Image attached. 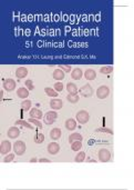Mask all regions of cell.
<instances>
[{
  "instance_id": "6da1fadb",
  "label": "cell",
  "mask_w": 134,
  "mask_h": 190,
  "mask_svg": "<svg viewBox=\"0 0 134 190\" xmlns=\"http://www.w3.org/2000/svg\"><path fill=\"white\" fill-rule=\"evenodd\" d=\"M89 119H90V115H89V112L87 110H80L77 113V121H78L79 124H81V125L87 124Z\"/></svg>"
},
{
  "instance_id": "7a4b0ae2",
  "label": "cell",
  "mask_w": 134,
  "mask_h": 190,
  "mask_svg": "<svg viewBox=\"0 0 134 190\" xmlns=\"http://www.w3.org/2000/svg\"><path fill=\"white\" fill-rule=\"evenodd\" d=\"M97 157L101 162H107L111 160V152L107 149H100L97 152Z\"/></svg>"
},
{
  "instance_id": "3957f363",
  "label": "cell",
  "mask_w": 134,
  "mask_h": 190,
  "mask_svg": "<svg viewBox=\"0 0 134 190\" xmlns=\"http://www.w3.org/2000/svg\"><path fill=\"white\" fill-rule=\"evenodd\" d=\"M14 153L18 155V156H22L23 153L26 152V144L23 141H16L14 144Z\"/></svg>"
},
{
  "instance_id": "277c9868",
  "label": "cell",
  "mask_w": 134,
  "mask_h": 190,
  "mask_svg": "<svg viewBox=\"0 0 134 190\" xmlns=\"http://www.w3.org/2000/svg\"><path fill=\"white\" fill-rule=\"evenodd\" d=\"M57 118H58V113H57L56 110H53V111L47 112L43 119H44V122H46L47 125H52L57 120Z\"/></svg>"
},
{
  "instance_id": "5b68a950",
  "label": "cell",
  "mask_w": 134,
  "mask_h": 190,
  "mask_svg": "<svg viewBox=\"0 0 134 190\" xmlns=\"http://www.w3.org/2000/svg\"><path fill=\"white\" fill-rule=\"evenodd\" d=\"M110 95V89L109 87H106V86H101V87H99L97 90V97L99 99H105L107 98V96Z\"/></svg>"
},
{
  "instance_id": "8992f818",
  "label": "cell",
  "mask_w": 134,
  "mask_h": 190,
  "mask_svg": "<svg viewBox=\"0 0 134 190\" xmlns=\"http://www.w3.org/2000/svg\"><path fill=\"white\" fill-rule=\"evenodd\" d=\"M80 93H81V96H83L84 98H90L92 97L93 95V89L91 87V85H84L83 87H81L80 88Z\"/></svg>"
},
{
  "instance_id": "52a82bcc",
  "label": "cell",
  "mask_w": 134,
  "mask_h": 190,
  "mask_svg": "<svg viewBox=\"0 0 134 190\" xmlns=\"http://www.w3.org/2000/svg\"><path fill=\"white\" fill-rule=\"evenodd\" d=\"M10 150H11V144H10V141L8 140H5V141H2L1 144H0V153L1 155H8L10 152Z\"/></svg>"
},
{
  "instance_id": "ba28073f",
  "label": "cell",
  "mask_w": 134,
  "mask_h": 190,
  "mask_svg": "<svg viewBox=\"0 0 134 190\" xmlns=\"http://www.w3.org/2000/svg\"><path fill=\"white\" fill-rule=\"evenodd\" d=\"M16 86H17V84L14 79H6L4 81V89L6 91H12V90H14Z\"/></svg>"
},
{
  "instance_id": "9c48e42d",
  "label": "cell",
  "mask_w": 134,
  "mask_h": 190,
  "mask_svg": "<svg viewBox=\"0 0 134 190\" xmlns=\"http://www.w3.org/2000/svg\"><path fill=\"white\" fill-rule=\"evenodd\" d=\"M47 149H48V152L50 153V155L54 156V155H57V153L59 152V150H60V146H59V144H57V142L53 141V142H50V144H48Z\"/></svg>"
},
{
  "instance_id": "30bf717a",
  "label": "cell",
  "mask_w": 134,
  "mask_h": 190,
  "mask_svg": "<svg viewBox=\"0 0 134 190\" xmlns=\"http://www.w3.org/2000/svg\"><path fill=\"white\" fill-rule=\"evenodd\" d=\"M7 134H8V137H9L10 139H16V138H18L19 134H20V130L17 127H10Z\"/></svg>"
},
{
  "instance_id": "8fae6325",
  "label": "cell",
  "mask_w": 134,
  "mask_h": 190,
  "mask_svg": "<svg viewBox=\"0 0 134 190\" xmlns=\"http://www.w3.org/2000/svg\"><path fill=\"white\" fill-rule=\"evenodd\" d=\"M16 77L19 79H22V78H26L27 77V74H28V69L26 68V67H19L18 69L16 70Z\"/></svg>"
},
{
  "instance_id": "7c38bea8",
  "label": "cell",
  "mask_w": 134,
  "mask_h": 190,
  "mask_svg": "<svg viewBox=\"0 0 134 190\" xmlns=\"http://www.w3.org/2000/svg\"><path fill=\"white\" fill-rule=\"evenodd\" d=\"M63 106V102L61 99H52L50 101V107L53 110H60Z\"/></svg>"
},
{
  "instance_id": "4fadbf2b",
  "label": "cell",
  "mask_w": 134,
  "mask_h": 190,
  "mask_svg": "<svg viewBox=\"0 0 134 190\" xmlns=\"http://www.w3.org/2000/svg\"><path fill=\"white\" fill-rule=\"evenodd\" d=\"M82 76H83V72H82V70L80 69V68H75V69L71 70V77H72V79H74V80L82 79Z\"/></svg>"
},
{
  "instance_id": "5bb4252c",
  "label": "cell",
  "mask_w": 134,
  "mask_h": 190,
  "mask_svg": "<svg viewBox=\"0 0 134 190\" xmlns=\"http://www.w3.org/2000/svg\"><path fill=\"white\" fill-rule=\"evenodd\" d=\"M61 134H62V132H61L60 128H53L50 131V138L52 140H58L60 139Z\"/></svg>"
},
{
  "instance_id": "9a60e30c",
  "label": "cell",
  "mask_w": 134,
  "mask_h": 190,
  "mask_svg": "<svg viewBox=\"0 0 134 190\" xmlns=\"http://www.w3.org/2000/svg\"><path fill=\"white\" fill-rule=\"evenodd\" d=\"M64 126L69 131H73V130H75V128H77V121L74 120V119H72V118H70V119H68V120L65 121Z\"/></svg>"
},
{
  "instance_id": "2e32d148",
  "label": "cell",
  "mask_w": 134,
  "mask_h": 190,
  "mask_svg": "<svg viewBox=\"0 0 134 190\" xmlns=\"http://www.w3.org/2000/svg\"><path fill=\"white\" fill-rule=\"evenodd\" d=\"M42 111L38 108H32L30 109V118H34V119H41Z\"/></svg>"
},
{
  "instance_id": "e0dca14e",
  "label": "cell",
  "mask_w": 134,
  "mask_h": 190,
  "mask_svg": "<svg viewBox=\"0 0 134 190\" xmlns=\"http://www.w3.org/2000/svg\"><path fill=\"white\" fill-rule=\"evenodd\" d=\"M17 96H18L19 98H21V99H26V98H28L29 96V90L27 88H24V87L19 88L18 90H17Z\"/></svg>"
},
{
  "instance_id": "ac0fdd59",
  "label": "cell",
  "mask_w": 134,
  "mask_h": 190,
  "mask_svg": "<svg viewBox=\"0 0 134 190\" xmlns=\"http://www.w3.org/2000/svg\"><path fill=\"white\" fill-rule=\"evenodd\" d=\"M84 77L88 80H94V79L97 78V72L93 69H88L85 70V72H84Z\"/></svg>"
},
{
  "instance_id": "d6986e66",
  "label": "cell",
  "mask_w": 134,
  "mask_h": 190,
  "mask_svg": "<svg viewBox=\"0 0 134 190\" xmlns=\"http://www.w3.org/2000/svg\"><path fill=\"white\" fill-rule=\"evenodd\" d=\"M52 77L56 80H62V79H64V72L61 69H54L53 74H52Z\"/></svg>"
},
{
  "instance_id": "ffe728a7",
  "label": "cell",
  "mask_w": 134,
  "mask_h": 190,
  "mask_svg": "<svg viewBox=\"0 0 134 190\" xmlns=\"http://www.w3.org/2000/svg\"><path fill=\"white\" fill-rule=\"evenodd\" d=\"M67 100L71 103H77L80 100V97L78 96V93H69L67 96Z\"/></svg>"
},
{
  "instance_id": "44dd1931",
  "label": "cell",
  "mask_w": 134,
  "mask_h": 190,
  "mask_svg": "<svg viewBox=\"0 0 134 190\" xmlns=\"http://www.w3.org/2000/svg\"><path fill=\"white\" fill-rule=\"evenodd\" d=\"M31 105H32V102L28 100V99H26V100H23L21 102V109H22L23 111H30V109H31Z\"/></svg>"
},
{
  "instance_id": "7402d4cb",
  "label": "cell",
  "mask_w": 134,
  "mask_h": 190,
  "mask_svg": "<svg viewBox=\"0 0 134 190\" xmlns=\"http://www.w3.org/2000/svg\"><path fill=\"white\" fill-rule=\"evenodd\" d=\"M81 141L82 140V136L80 134H77V132H73V134H71L69 136V142L70 144H72V142H74V141Z\"/></svg>"
},
{
  "instance_id": "603a6c76",
  "label": "cell",
  "mask_w": 134,
  "mask_h": 190,
  "mask_svg": "<svg viewBox=\"0 0 134 190\" xmlns=\"http://www.w3.org/2000/svg\"><path fill=\"white\" fill-rule=\"evenodd\" d=\"M67 90H68L69 93H78L77 85H74L73 82H68V85H67Z\"/></svg>"
},
{
  "instance_id": "cb8c5ba5",
  "label": "cell",
  "mask_w": 134,
  "mask_h": 190,
  "mask_svg": "<svg viewBox=\"0 0 134 190\" xmlns=\"http://www.w3.org/2000/svg\"><path fill=\"white\" fill-rule=\"evenodd\" d=\"M14 124H16V125H19V126H22V127H26V128H28V129H32V125H31L29 121H26V120H23V119L17 120Z\"/></svg>"
},
{
  "instance_id": "d4e9b609",
  "label": "cell",
  "mask_w": 134,
  "mask_h": 190,
  "mask_svg": "<svg viewBox=\"0 0 134 190\" xmlns=\"http://www.w3.org/2000/svg\"><path fill=\"white\" fill-rule=\"evenodd\" d=\"M82 148V142L79 140V141H74L71 144V149L73 150V151H79L80 149Z\"/></svg>"
},
{
  "instance_id": "484cf974",
  "label": "cell",
  "mask_w": 134,
  "mask_h": 190,
  "mask_svg": "<svg viewBox=\"0 0 134 190\" xmlns=\"http://www.w3.org/2000/svg\"><path fill=\"white\" fill-rule=\"evenodd\" d=\"M84 160H85V152H83V151H80L75 156V158H74V161L75 162H82Z\"/></svg>"
},
{
  "instance_id": "4316f807",
  "label": "cell",
  "mask_w": 134,
  "mask_h": 190,
  "mask_svg": "<svg viewBox=\"0 0 134 190\" xmlns=\"http://www.w3.org/2000/svg\"><path fill=\"white\" fill-rule=\"evenodd\" d=\"M28 121L30 122V124H32V125L37 126L39 129H42V128H43V125H42L41 122L39 121V119H34V118H29Z\"/></svg>"
},
{
  "instance_id": "83f0119b",
  "label": "cell",
  "mask_w": 134,
  "mask_h": 190,
  "mask_svg": "<svg viewBox=\"0 0 134 190\" xmlns=\"http://www.w3.org/2000/svg\"><path fill=\"white\" fill-rule=\"evenodd\" d=\"M112 71H113V68H112L111 66H105V67H102L101 69H100V72H101V74H111Z\"/></svg>"
},
{
  "instance_id": "f1b7e54d",
  "label": "cell",
  "mask_w": 134,
  "mask_h": 190,
  "mask_svg": "<svg viewBox=\"0 0 134 190\" xmlns=\"http://www.w3.org/2000/svg\"><path fill=\"white\" fill-rule=\"evenodd\" d=\"M44 92H46L49 97H57V96H58V92L52 88H46L44 89Z\"/></svg>"
},
{
  "instance_id": "f546056e",
  "label": "cell",
  "mask_w": 134,
  "mask_h": 190,
  "mask_svg": "<svg viewBox=\"0 0 134 190\" xmlns=\"http://www.w3.org/2000/svg\"><path fill=\"white\" fill-rule=\"evenodd\" d=\"M43 141H44V134H37V137L34 138V142H36V144H42Z\"/></svg>"
},
{
  "instance_id": "4dcf8cb0",
  "label": "cell",
  "mask_w": 134,
  "mask_h": 190,
  "mask_svg": "<svg viewBox=\"0 0 134 190\" xmlns=\"http://www.w3.org/2000/svg\"><path fill=\"white\" fill-rule=\"evenodd\" d=\"M59 69H61L63 72H71V66H67V65H60L59 66Z\"/></svg>"
},
{
  "instance_id": "1f68e13d",
  "label": "cell",
  "mask_w": 134,
  "mask_h": 190,
  "mask_svg": "<svg viewBox=\"0 0 134 190\" xmlns=\"http://www.w3.org/2000/svg\"><path fill=\"white\" fill-rule=\"evenodd\" d=\"M63 84L62 82H56L54 84V90H56L57 92H61L62 90H63Z\"/></svg>"
},
{
  "instance_id": "d6a6232c",
  "label": "cell",
  "mask_w": 134,
  "mask_h": 190,
  "mask_svg": "<svg viewBox=\"0 0 134 190\" xmlns=\"http://www.w3.org/2000/svg\"><path fill=\"white\" fill-rule=\"evenodd\" d=\"M24 85H26V87H27L28 90H33V89H34V85H33V82L31 80H26Z\"/></svg>"
},
{
  "instance_id": "836d02e7",
  "label": "cell",
  "mask_w": 134,
  "mask_h": 190,
  "mask_svg": "<svg viewBox=\"0 0 134 190\" xmlns=\"http://www.w3.org/2000/svg\"><path fill=\"white\" fill-rule=\"evenodd\" d=\"M14 153H8V155L6 156L5 159H4V162H11L14 160Z\"/></svg>"
},
{
  "instance_id": "e575fe53",
  "label": "cell",
  "mask_w": 134,
  "mask_h": 190,
  "mask_svg": "<svg viewBox=\"0 0 134 190\" xmlns=\"http://www.w3.org/2000/svg\"><path fill=\"white\" fill-rule=\"evenodd\" d=\"M97 131H99V132H107L110 134H113V131L111 129H107V128H99V129H97Z\"/></svg>"
},
{
  "instance_id": "d590c367",
  "label": "cell",
  "mask_w": 134,
  "mask_h": 190,
  "mask_svg": "<svg viewBox=\"0 0 134 190\" xmlns=\"http://www.w3.org/2000/svg\"><path fill=\"white\" fill-rule=\"evenodd\" d=\"M39 162H47V163H50L49 159H39Z\"/></svg>"
},
{
  "instance_id": "8d00e7d4",
  "label": "cell",
  "mask_w": 134,
  "mask_h": 190,
  "mask_svg": "<svg viewBox=\"0 0 134 190\" xmlns=\"http://www.w3.org/2000/svg\"><path fill=\"white\" fill-rule=\"evenodd\" d=\"M2 97H4V90L0 91V99H2Z\"/></svg>"
},
{
  "instance_id": "74e56055",
  "label": "cell",
  "mask_w": 134,
  "mask_h": 190,
  "mask_svg": "<svg viewBox=\"0 0 134 190\" xmlns=\"http://www.w3.org/2000/svg\"><path fill=\"white\" fill-rule=\"evenodd\" d=\"M36 161H38V160H37V159H36V158H32V159L30 160V162H36Z\"/></svg>"
}]
</instances>
